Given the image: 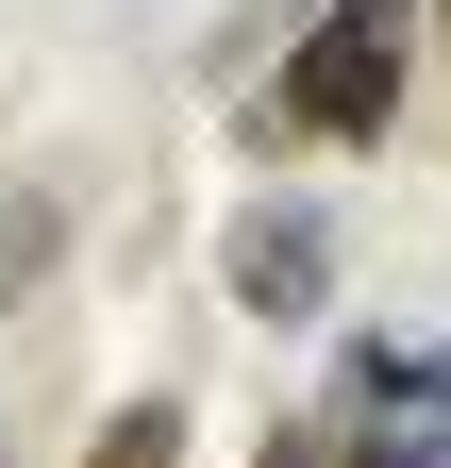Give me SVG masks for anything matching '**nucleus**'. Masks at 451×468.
I'll return each instance as SVG.
<instances>
[{"mask_svg":"<svg viewBox=\"0 0 451 468\" xmlns=\"http://www.w3.org/2000/svg\"><path fill=\"white\" fill-rule=\"evenodd\" d=\"M34 251H50V201H0V302L34 284Z\"/></svg>","mask_w":451,"mask_h":468,"instance_id":"5","label":"nucleus"},{"mask_svg":"<svg viewBox=\"0 0 451 468\" xmlns=\"http://www.w3.org/2000/svg\"><path fill=\"white\" fill-rule=\"evenodd\" d=\"M217 284H235L251 318H285V335H301V318L334 302V234H318L301 201H251L235 234H217Z\"/></svg>","mask_w":451,"mask_h":468,"instance_id":"3","label":"nucleus"},{"mask_svg":"<svg viewBox=\"0 0 451 468\" xmlns=\"http://www.w3.org/2000/svg\"><path fill=\"white\" fill-rule=\"evenodd\" d=\"M402 84H418V0H318L285 84H267V117L318 151H384L402 134Z\"/></svg>","mask_w":451,"mask_h":468,"instance_id":"1","label":"nucleus"},{"mask_svg":"<svg viewBox=\"0 0 451 468\" xmlns=\"http://www.w3.org/2000/svg\"><path fill=\"white\" fill-rule=\"evenodd\" d=\"M418 17H435V34H451V0H418Z\"/></svg>","mask_w":451,"mask_h":468,"instance_id":"6","label":"nucleus"},{"mask_svg":"<svg viewBox=\"0 0 451 468\" xmlns=\"http://www.w3.org/2000/svg\"><path fill=\"white\" fill-rule=\"evenodd\" d=\"M351 468H451V351H351Z\"/></svg>","mask_w":451,"mask_h":468,"instance_id":"2","label":"nucleus"},{"mask_svg":"<svg viewBox=\"0 0 451 468\" xmlns=\"http://www.w3.org/2000/svg\"><path fill=\"white\" fill-rule=\"evenodd\" d=\"M84 468H184V401H118L84 435Z\"/></svg>","mask_w":451,"mask_h":468,"instance_id":"4","label":"nucleus"}]
</instances>
